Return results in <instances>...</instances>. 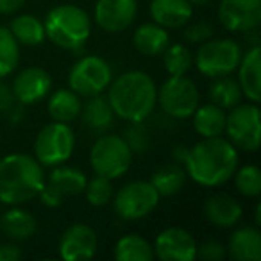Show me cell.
I'll use <instances>...</instances> for the list:
<instances>
[{"mask_svg": "<svg viewBox=\"0 0 261 261\" xmlns=\"http://www.w3.org/2000/svg\"><path fill=\"white\" fill-rule=\"evenodd\" d=\"M45 38L65 50H79L91 34V20L84 9L73 4L52 8L43 20Z\"/></svg>", "mask_w": 261, "mask_h": 261, "instance_id": "obj_4", "label": "cell"}, {"mask_svg": "<svg viewBox=\"0 0 261 261\" xmlns=\"http://www.w3.org/2000/svg\"><path fill=\"white\" fill-rule=\"evenodd\" d=\"M242 47L234 40L220 38V40H206L199 47L193 63L197 70L210 79L231 75L242 59Z\"/></svg>", "mask_w": 261, "mask_h": 261, "instance_id": "obj_7", "label": "cell"}, {"mask_svg": "<svg viewBox=\"0 0 261 261\" xmlns=\"http://www.w3.org/2000/svg\"><path fill=\"white\" fill-rule=\"evenodd\" d=\"M133 45L143 56H160L165 52V48L170 45V36L167 29L154 23H143L135 31Z\"/></svg>", "mask_w": 261, "mask_h": 261, "instance_id": "obj_23", "label": "cell"}, {"mask_svg": "<svg viewBox=\"0 0 261 261\" xmlns=\"http://www.w3.org/2000/svg\"><path fill=\"white\" fill-rule=\"evenodd\" d=\"M238 168V150L222 136L202 138L190 149L185 170L192 181L206 188L227 182Z\"/></svg>", "mask_w": 261, "mask_h": 261, "instance_id": "obj_1", "label": "cell"}, {"mask_svg": "<svg viewBox=\"0 0 261 261\" xmlns=\"http://www.w3.org/2000/svg\"><path fill=\"white\" fill-rule=\"evenodd\" d=\"M172 161L174 163H179L185 167L186 160H188V154H190V147H186L185 143H177V145L172 149Z\"/></svg>", "mask_w": 261, "mask_h": 261, "instance_id": "obj_39", "label": "cell"}, {"mask_svg": "<svg viewBox=\"0 0 261 261\" xmlns=\"http://www.w3.org/2000/svg\"><path fill=\"white\" fill-rule=\"evenodd\" d=\"M22 256V249L15 243H2L0 245V261H16Z\"/></svg>", "mask_w": 261, "mask_h": 261, "instance_id": "obj_38", "label": "cell"}, {"mask_svg": "<svg viewBox=\"0 0 261 261\" xmlns=\"http://www.w3.org/2000/svg\"><path fill=\"white\" fill-rule=\"evenodd\" d=\"M52 88V77L47 70L40 66H31L25 68L15 77L13 81V98L23 106L36 104L43 100Z\"/></svg>", "mask_w": 261, "mask_h": 261, "instance_id": "obj_17", "label": "cell"}, {"mask_svg": "<svg viewBox=\"0 0 261 261\" xmlns=\"http://www.w3.org/2000/svg\"><path fill=\"white\" fill-rule=\"evenodd\" d=\"M227 252L236 261H259L261 259V232L257 227L245 225L229 236Z\"/></svg>", "mask_w": 261, "mask_h": 261, "instance_id": "obj_21", "label": "cell"}, {"mask_svg": "<svg viewBox=\"0 0 261 261\" xmlns=\"http://www.w3.org/2000/svg\"><path fill=\"white\" fill-rule=\"evenodd\" d=\"M225 254H227L225 247L217 240H207V242L197 245V257L204 261H220L225 257Z\"/></svg>", "mask_w": 261, "mask_h": 261, "instance_id": "obj_36", "label": "cell"}, {"mask_svg": "<svg viewBox=\"0 0 261 261\" xmlns=\"http://www.w3.org/2000/svg\"><path fill=\"white\" fill-rule=\"evenodd\" d=\"M160 199V193L150 185V181H133L122 186L111 200L113 210L118 215V218L125 222H135L152 213Z\"/></svg>", "mask_w": 261, "mask_h": 261, "instance_id": "obj_8", "label": "cell"}, {"mask_svg": "<svg viewBox=\"0 0 261 261\" xmlns=\"http://www.w3.org/2000/svg\"><path fill=\"white\" fill-rule=\"evenodd\" d=\"M261 48L259 45H254L250 50H247L245 56H242L238 63V84L242 88L243 97H247L250 102L257 104L261 100Z\"/></svg>", "mask_w": 261, "mask_h": 261, "instance_id": "obj_18", "label": "cell"}, {"mask_svg": "<svg viewBox=\"0 0 261 261\" xmlns=\"http://www.w3.org/2000/svg\"><path fill=\"white\" fill-rule=\"evenodd\" d=\"M210 97L211 102L217 104L218 108L231 109L242 102L243 93L238 81L231 79L229 75H224V77H215V83L210 88Z\"/></svg>", "mask_w": 261, "mask_h": 261, "instance_id": "obj_30", "label": "cell"}, {"mask_svg": "<svg viewBox=\"0 0 261 261\" xmlns=\"http://www.w3.org/2000/svg\"><path fill=\"white\" fill-rule=\"evenodd\" d=\"M254 220H256V225H261V204L256 206V213H254Z\"/></svg>", "mask_w": 261, "mask_h": 261, "instance_id": "obj_42", "label": "cell"}, {"mask_svg": "<svg viewBox=\"0 0 261 261\" xmlns=\"http://www.w3.org/2000/svg\"><path fill=\"white\" fill-rule=\"evenodd\" d=\"M213 33H215V29L211 23L199 22V23H192V25L186 27L182 36H185V40L188 41V43H202V41L210 40V38L213 36Z\"/></svg>", "mask_w": 261, "mask_h": 261, "instance_id": "obj_37", "label": "cell"}, {"mask_svg": "<svg viewBox=\"0 0 261 261\" xmlns=\"http://www.w3.org/2000/svg\"><path fill=\"white\" fill-rule=\"evenodd\" d=\"M23 4H25V0H0V15H13Z\"/></svg>", "mask_w": 261, "mask_h": 261, "instance_id": "obj_40", "label": "cell"}, {"mask_svg": "<svg viewBox=\"0 0 261 261\" xmlns=\"http://www.w3.org/2000/svg\"><path fill=\"white\" fill-rule=\"evenodd\" d=\"M75 149V135L65 122H54L41 127L34 142V158L41 167H58L68 161Z\"/></svg>", "mask_w": 261, "mask_h": 261, "instance_id": "obj_6", "label": "cell"}, {"mask_svg": "<svg viewBox=\"0 0 261 261\" xmlns=\"http://www.w3.org/2000/svg\"><path fill=\"white\" fill-rule=\"evenodd\" d=\"M199 100L200 95L195 83L185 75H170L158 90V102L172 118H190L199 106Z\"/></svg>", "mask_w": 261, "mask_h": 261, "instance_id": "obj_11", "label": "cell"}, {"mask_svg": "<svg viewBox=\"0 0 261 261\" xmlns=\"http://www.w3.org/2000/svg\"><path fill=\"white\" fill-rule=\"evenodd\" d=\"M38 222L34 215L20 206H11L8 211L0 215V231L8 238L16 240V242L34 236Z\"/></svg>", "mask_w": 261, "mask_h": 261, "instance_id": "obj_22", "label": "cell"}, {"mask_svg": "<svg viewBox=\"0 0 261 261\" xmlns=\"http://www.w3.org/2000/svg\"><path fill=\"white\" fill-rule=\"evenodd\" d=\"M11 100H13V93H9V90L4 84H0V113H4L11 106Z\"/></svg>", "mask_w": 261, "mask_h": 261, "instance_id": "obj_41", "label": "cell"}, {"mask_svg": "<svg viewBox=\"0 0 261 261\" xmlns=\"http://www.w3.org/2000/svg\"><path fill=\"white\" fill-rule=\"evenodd\" d=\"M193 6L188 0H150V16L165 29H179L190 22Z\"/></svg>", "mask_w": 261, "mask_h": 261, "instance_id": "obj_19", "label": "cell"}, {"mask_svg": "<svg viewBox=\"0 0 261 261\" xmlns=\"http://www.w3.org/2000/svg\"><path fill=\"white\" fill-rule=\"evenodd\" d=\"M227 140L236 149L256 152L259 149V108L256 104H242L231 108V113L225 115V129Z\"/></svg>", "mask_w": 261, "mask_h": 261, "instance_id": "obj_10", "label": "cell"}, {"mask_svg": "<svg viewBox=\"0 0 261 261\" xmlns=\"http://www.w3.org/2000/svg\"><path fill=\"white\" fill-rule=\"evenodd\" d=\"M186 170L182 165L179 163H172V165H165V167L158 168L152 174L150 179V185L156 188V192L160 193V197H172L177 195L182 190L186 182Z\"/></svg>", "mask_w": 261, "mask_h": 261, "instance_id": "obj_27", "label": "cell"}, {"mask_svg": "<svg viewBox=\"0 0 261 261\" xmlns=\"http://www.w3.org/2000/svg\"><path fill=\"white\" fill-rule=\"evenodd\" d=\"M83 115V122L86 127L97 133H104L113 125L115 120V113H113L111 106H109L108 98L100 95L95 97H88V102L81 106V113Z\"/></svg>", "mask_w": 261, "mask_h": 261, "instance_id": "obj_24", "label": "cell"}, {"mask_svg": "<svg viewBox=\"0 0 261 261\" xmlns=\"http://www.w3.org/2000/svg\"><path fill=\"white\" fill-rule=\"evenodd\" d=\"M113 81V70L100 56H84L70 68L68 86L79 97L100 95Z\"/></svg>", "mask_w": 261, "mask_h": 261, "instance_id": "obj_9", "label": "cell"}, {"mask_svg": "<svg viewBox=\"0 0 261 261\" xmlns=\"http://www.w3.org/2000/svg\"><path fill=\"white\" fill-rule=\"evenodd\" d=\"M188 2L192 6H204V4H207V0H188Z\"/></svg>", "mask_w": 261, "mask_h": 261, "instance_id": "obj_43", "label": "cell"}, {"mask_svg": "<svg viewBox=\"0 0 261 261\" xmlns=\"http://www.w3.org/2000/svg\"><path fill=\"white\" fill-rule=\"evenodd\" d=\"M204 215H206V218L213 225L227 229L240 222V218L243 215V207L231 195L218 193V195H213L206 200V204H204Z\"/></svg>", "mask_w": 261, "mask_h": 261, "instance_id": "obj_20", "label": "cell"}, {"mask_svg": "<svg viewBox=\"0 0 261 261\" xmlns=\"http://www.w3.org/2000/svg\"><path fill=\"white\" fill-rule=\"evenodd\" d=\"M45 170L34 156L22 152L0 160V202L20 206L40 195L45 185Z\"/></svg>", "mask_w": 261, "mask_h": 261, "instance_id": "obj_3", "label": "cell"}, {"mask_svg": "<svg viewBox=\"0 0 261 261\" xmlns=\"http://www.w3.org/2000/svg\"><path fill=\"white\" fill-rule=\"evenodd\" d=\"M9 31L18 43L27 47H36L45 41L43 22L34 15H18L16 18H13Z\"/></svg>", "mask_w": 261, "mask_h": 261, "instance_id": "obj_28", "label": "cell"}, {"mask_svg": "<svg viewBox=\"0 0 261 261\" xmlns=\"http://www.w3.org/2000/svg\"><path fill=\"white\" fill-rule=\"evenodd\" d=\"M98 238L88 224H72L65 229L59 240V256L65 261L91 259L97 252Z\"/></svg>", "mask_w": 261, "mask_h": 261, "instance_id": "obj_16", "label": "cell"}, {"mask_svg": "<svg viewBox=\"0 0 261 261\" xmlns=\"http://www.w3.org/2000/svg\"><path fill=\"white\" fill-rule=\"evenodd\" d=\"M108 102L113 113L125 122H143L158 104V86L142 70L125 72L108 86Z\"/></svg>", "mask_w": 261, "mask_h": 261, "instance_id": "obj_2", "label": "cell"}, {"mask_svg": "<svg viewBox=\"0 0 261 261\" xmlns=\"http://www.w3.org/2000/svg\"><path fill=\"white\" fill-rule=\"evenodd\" d=\"M154 257L161 261H193L197 259V242L192 232L182 227H167L158 234L152 245Z\"/></svg>", "mask_w": 261, "mask_h": 261, "instance_id": "obj_14", "label": "cell"}, {"mask_svg": "<svg viewBox=\"0 0 261 261\" xmlns=\"http://www.w3.org/2000/svg\"><path fill=\"white\" fill-rule=\"evenodd\" d=\"M95 22L106 33L129 29L138 15V0H97Z\"/></svg>", "mask_w": 261, "mask_h": 261, "instance_id": "obj_15", "label": "cell"}, {"mask_svg": "<svg viewBox=\"0 0 261 261\" xmlns=\"http://www.w3.org/2000/svg\"><path fill=\"white\" fill-rule=\"evenodd\" d=\"M81 106H83V102H81V97L75 91H72L70 88L68 90L61 88V90H56L50 95L47 104V111L54 122L70 123L72 120H75L79 116Z\"/></svg>", "mask_w": 261, "mask_h": 261, "instance_id": "obj_26", "label": "cell"}, {"mask_svg": "<svg viewBox=\"0 0 261 261\" xmlns=\"http://www.w3.org/2000/svg\"><path fill=\"white\" fill-rule=\"evenodd\" d=\"M193 65V56L182 43L168 45L163 52V66L168 75H186Z\"/></svg>", "mask_w": 261, "mask_h": 261, "instance_id": "obj_32", "label": "cell"}, {"mask_svg": "<svg viewBox=\"0 0 261 261\" xmlns=\"http://www.w3.org/2000/svg\"><path fill=\"white\" fill-rule=\"evenodd\" d=\"M20 63L18 41L8 27H0V79L15 73Z\"/></svg>", "mask_w": 261, "mask_h": 261, "instance_id": "obj_31", "label": "cell"}, {"mask_svg": "<svg viewBox=\"0 0 261 261\" xmlns=\"http://www.w3.org/2000/svg\"><path fill=\"white\" fill-rule=\"evenodd\" d=\"M86 182L88 177L83 170L75 167L58 165L48 175V179H45V185L38 197L43 206L59 207L65 199L81 195L86 188Z\"/></svg>", "mask_w": 261, "mask_h": 261, "instance_id": "obj_12", "label": "cell"}, {"mask_svg": "<svg viewBox=\"0 0 261 261\" xmlns=\"http://www.w3.org/2000/svg\"><path fill=\"white\" fill-rule=\"evenodd\" d=\"M193 129L202 138L222 136L225 129V113L217 104L197 106L193 111Z\"/></svg>", "mask_w": 261, "mask_h": 261, "instance_id": "obj_25", "label": "cell"}, {"mask_svg": "<svg viewBox=\"0 0 261 261\" xmlns=\"http://www.w3.org/2000/svg\"><path fill=\"white\" fill-rule=\"evenodd\" d=\"M115 259L118 261H152L154 249L143 236L125 234L115 245Z\"/></svg>", "mask_w": 261, "mask_h": 261, "instance_id": "obj_29", "label": "cell"}, {"mask_svg": "<svg viewBox=\"0 0 261 261\" xmlns=\"http://www.w3.org/2000/svg\"><path fill=\"white\" fill-rule=\"evenodd\" d=\"M84 195H86V200L91 204L93 207H104L111 202L113 199V185L111 179L102 177V175H97L91 177L90 181L86 182V188H84Z\"/></svg>", "mask_w": 261, "mask_h": 261, "instance_id": "obj_33", "label": "cell"}, {"mask_svg": "<svg viewBox=\"0 0 261 261\" xmlns=\"http://www.w3.org/2000/svg\"><path fill=\"white\" fill-rule=\"evenodd\" d=\"M234 185L242 195L245 197H259L261 195V172L256 165H247L236 170Z\"/></svg>", "mask_w": 261, "mask_h": 261, "instance_id": "obj_34", "label": "cell"}, {"mask_svg": "<svg viewBox=\"0 0 261 261\" xmlns=\"http://www.w3.org/2000/svg\"><path fill=\"white\" fill-rule=\"evenodd\" d=\"M133 163V152L125 140L118 135H104L93 143L90 152V165L97 175L118 179L125 175Z\"/></svg>", "mask_w": 261, "mask_h": 261, "instance_id": "obj_5", "label": "cell"}, {"mask_svg": "<svg viewBox=\"0 0 261 261\" xmlns=\"http://www.w3.org/2000/svg\"><path fill=\"white\" fill-rule=\"evenodd\" d=\"M218 20L229 33H250L261 23V0H222Z\"/></svg>", "mask_w": 261, "mask_h": 261, "instance_id": "obj_13", "label": "cell"}, {"mask_svg": "<svg viewBox=\"0 0 261 261\" xmlns=\"http://www.w3.org/2000/svg\"><path fill=\"white\" fill-rule=\"evenodd\" d=\"M123 140H125V143L129 145V149L133 154H143V152H147L150 147L149 130L143 127V122L130 123V127H127Z\"/></svg>", "mask_w": 261, "mask_h": 261, "instance_id": "obj_35", "label": "cell"}]
</instances>
